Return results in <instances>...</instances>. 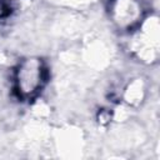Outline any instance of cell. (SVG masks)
<instances>
[{
    "label": "cell",
    "mask_w": 160,
    "mask_h": 160,
    "mask_svg": "<svg viewBox=\"0 0 160 160\" xmlns=\"http://www.w3.org/2000/svg\"><path fill=\"white\" fill-rule=\"evenodd\" d=\"M46 75L48 70L41 59L26 58L20 61L14 76V86L19 98L29 100L36 96L46 82Z\"/></svg>",
    "instance_id": "6da1fadb"
},
{
    "label": "cell",
    "mask_w": 160,
    "mask_h": 160,
    "mask_svg": "<svg viewBox=\"0 0 160 160\" xmlns=\"http://www.w3.org/2000/svg\"><path fill=\"white\" fill-rule=\"evenodd\" d=\"M141 4L139 0H111L110 12L114 22L124 30H130L141 21Z\"/></svg>",
    "instance_id": "7a4b0ae2"
}]
</instances>
